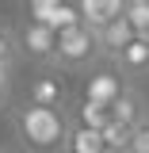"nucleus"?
I'll return each mask as SVG.
<instances>
[{
    "label": "nucleus",
    "instance_id": "obj_1",
    "mask_svg": "<svg viewBox=\"0 0 149 153\" xmlns=\"http://www.w3.org/2000/svg\"><path fill=\"white\" fill-rule=\"evenodd\" d=\"M12 126H16V138L27 153H61L65 134H69V111L23 103L19 111H12Z\"/></svg>",
    "mask_w": 149,
    "mask_h": 153
},
{
    "label": "nucleus",
    "instance_id": "obj_2",
    "mask_svg": "<svg viewBox=\"0 0 149 153\" xmlns=\"http://www.w3.org/2000/svg\"><path fill=\"white\" fill-rule=\"evenodd\" d=\"M92 61H99V46H96V31L92 27L80 23L73 31H61V35H57V54H54L57 69L80 73V69H88Z\"/></svg>",
    "mask_w": 149,
    "mask_h": 153
},
{
    "label": "nucleus",
    "instance_id": "obj_3",
    "mask_svg": "<svg viewBox=\"0 0 149 153\" xmlns=\"http://www.w3.org/2000/svg\"><path fill=\"white\" fill-rule=\"evenodd\" d=\"M16 50L27 54L31 61H42V65H54V54H57V35L50 27H42L35 19H23L16 31Z\"/></svg>",
    "mask_w": 149,
    "mask_h": 153
},
{
    "label": "nucleus",
    "instance_id": "obj_4",
    "mask_svg": "<svg viewBox=\"0 0 149 153\" xmlns=\"http://www.w3.org/2000/svg\"><path fill=\"white\" fill-rule=\"evenodd\" d=\"M27 19H35V23H42V27H50L54 35H61V31L80 27V8L69 4V0H31Z\"/></svg>",
    "mask_w": 149,
    "mask_h": 153
},
{
    "label": "nucleus",
    "instance_id": "obj_5",
    "mask_svg": "<svg viewBox=\"0 0 149 153\" xmlns=\"http://www.w3.org/2000/svg\"><path fill=\"white\" fill-rule=\"evenodd\" d=\"M126 88H130V84L115 73V65H99V69H92V73L84 76V96H80V100H92V103L111 107Z\"/></svg>",
    "mask_w": 149,
    "mask_h": 153
},
{
    "label": "nucleus",
    "instance_id": "obj_6",
    "mask_svg": "<svg viewBox=\"0 0 149 153\" xmlns=\"http://www.w3.org/2000/svg\"><path fill=\"white\" fill-rule=\"evenodd\" d=\"M134 42V27L126 23V16H119V19H111L107 27H99L96 31V46H99V61H107L111 65L115 57L122 54L126 46Z\"/></svg>",
    "mask_w": 149,
    "mask_h": 153
},
{
    "label": "nucleus",
    "instance_id": "obj_7",
    "mask_svg": "<svg viewBox=\"0 0 149 153\" xmlns=\"http://www.w3.org/2000/svg\"><path fill=\"white\" fill-rule=\"evenodd\" d=\"M27 103H35V107H50V111H69V92H65L61 76L46 73V76H35V80H31V96H27Z\"/></svg>",
    "mask_w": 149,
    "mask_h": 153
},
{
    "label": "nucleus",
    "instance_id": "obj_8",
    "mask_svg": "<svg viewBox=\"0 0 149 153\" xmlns=\"http://www.w3.org/2000/svg\"><path fill=\"white\" fill-rule=\"evenodd\" d=\"M145 119H149V107H145V100H142V92H134V84H130V88L111 103V123L126 126V130H138Z\"/></svg>",
    "mask_w": 149,
    "mask_h": 153
},
{
    "label": "nucleus",
    "instance_id": "obj_9",
    "mask_svg": "<svg viewBox=\"0 0 149 153\" xmlns=\"http://www.w3.org/2000/svg\"><path fill=\"white\" fill-rule=\"evenodd\" d=\"M111 65H115V73L122 76L126 84L138 80V76H145V73H149V38H134V42L115 57Z\"/></svg>",
    "mask_w": 149,
    "mask_h": 153
},
{
    "label": "nucleus",
    "instance_id": "obj_10",
    "mask_svg": "<svg viewBox=\"0 0 149 153\" xmlns=\"http://www.w3.org/2000/svg\"><path fill=\"white\" fill-rule=\"evenodd\" d=\"M76 8H80V23L92 31H99L122 16V0H76Z\"/></svg>",
    "mask_w": 149,
    "mask_h": 153
},
{
    "label": "nucleus",
    "instance_id": "obj_11",
    "mask_svg": "<svg viewBox=\"0 0 149 153\" xmlns=\"http://www.w3.org/2000/svg\"><path fill=\"white\" fill-rule=\"evenodd\" d=\"M69 123L73 126H84V130H107L111 126V107H103V103H92V100H80L69 107Z\"/></svg>",
    "mask_w": 149,
    "mask_h": 153
},
{
    "label": "nucleus",
    "instance_id": "obj_12",
    "mask_svg": "<svg viewBox=\"0 0 149 153\" xmlns=\"http://www.w3.org/2000/svg\"><path fill=\"white\" fill-rule=\"evenodd\" d=\"M61 153H107V146H103V134L99 130H84V126H73L69 123V134H65Z\"/></svg>",
    "mask_w": 149,
    "mask_h": 153
},
{
    "label": "nucleus",
    "instance_id": "obj_13",
    "mask_svg": "<svg viewBox=\"0 0 149 153\" xmlns=\"http://www.w3.org/2000/svg\"><path fill=\"white\" fill-rule=\"evenodd\" d=\"M122 16L134 27V38H149V0H122Z\"/></svg>",
    "mask_w": 149,
    "mask_h": 153
},
{
    "label": "nucleus",
    "instance_id": "obj_14",
    "mask_svg": "<svg viewBox=\"0 0 149 153\" xmlns=\"http://www.w3.org/2000/svg\"><path fill=\"white\" fill-rule=\"evenodd\" d=\"M130 142H134V130L119 126V123H111V126L103 130V146H107V153H130Z\"/></svg>",
    "mask_w": 149,
    "mask_h": 153
},
{
    "label": "nucleus",
    "instance_id": "obj_15",
    "mask_svg": "<svg viewBox=\"0 0 149 153\" xmlns=\"http://www.w3.org/2000/svg\"><path fill=\"white\" fill-rule=\"evenodd\" d=\"M130 153H149V119L134 130V142H130Z\"/></svg>",
    "mask_w": 149,
    "mask_h": 153
},
{
    "label": "nucleus",
    "instance_id": "obj_16",
    "mask_svg": "<svg viewBox=\"0 0 149 153\" xmlns=\"http://www.w3.org/2000/svg\"><path fill=\"white\" fill-rule=\"evenodd\" d=\"M12 103V73H0V111Z\"/></svg>",
    "mask_w": 149,
    "mask_h": 153
},
{
    "label": "nucleus",
    "instance_id": "obj_17",
    "mask_svg": "<svg viewBox=\"0 0 149 153\" xmlns=\"http://www.w3.org/2000/svg\"><path fill=\"white\" fill-rule=\"evenodd\" d=\"M0 38H12V31L4 27V19H0Z\"/></svg>",
    "mask_w": 149,
    "mask_h": 153
},
{
    "label": "nucleus",
    "instance_id": "obj_18",
    "mask_svg": "<svg viewBox=\"0 0 149 153\" xmlns=\"http://www.w3.org/2000/svg\"><path fill=\"white\" fill-rule=\"evenodd\" d=\"M0 153H4V149H0Z\"/></svg>",
    "mask_w": 149,
    "mask_h": 153
}]
</instances>
